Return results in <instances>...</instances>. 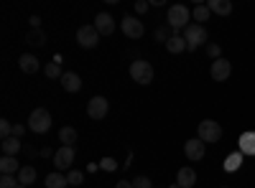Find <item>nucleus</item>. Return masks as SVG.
I'll return each instance as SVG.
<instances>
[{
	"label": "nucleus",
	"mask_w": 255,
	"mask_h": 188,
	"mask_svg": "<svg viewBox=\"0 0 255 188\" xmlns=\"http://www.w3.org/2000/svg\"><path fill=\"white\" fill-rule=\"evenodd\" d=\"M26 41H28L31 46H44V44H46V36H44V31H41V28H33V31L26 36Z\"/></svg>",
	"instance_id": "393cba45"
},
{
	"label": "nucleus",
	"mask_w": 255,
	"mask_h": 188,
	"mask_svg": "<svg viewBox=\"0 0 255 188\" xmlns=\"http://www.w3.org/2000/svg\"><path fill=\"white\" fill-rule=\"evenodd\" d=\"M92 26L100 31V36H110V33L115 31V20H113L110 13H97V18H95Z\"/></svg>",
	"instance_id": "f8f14e48"
},
{
	"label": "nucleus",
	"mask_w": 255,
	"mask_h": 188,
	"mask_svg": "<svg viewBox=\"0 0 255 188\" xmlns=\"http://www.w3.org/2000/svg\"><path fill=\"white\" fill-rule=\"evenodd\" d=\"M207 8L212 13H217V15H230L232 13V3H230V0H209Z\"/></svg>",
	"instance_id": "a211bd4d"
},
{
	"label": "nucleus",
	"mask_w": 255,
	"mask_h": 188,
	"mask_svg": "<svg viewBox=\"0 0 255 188\" xmlns=\"http://www.w3.org/2000/svg\"><path fill=\"white\" fill-rule=\"evenodd\" d=\"M69 181L67 176H61V173H49L46 176V188H67Z\"/></svg>",
	"instance_id": "b1692460"
},
{
	"label": "nucleus",
	"mask_w": 255,
	"mask_h": 188,
	"mask_svg": "<svg viewBox=\"0 0 255 188\" xmlns=\"http://www.w3.org/2000/svg\"><path fill=\"white\" fill-rule=\"evenodd\" d=\"M100 165H102L105 171H115V168H118V163H115L113 158H102V160H100Z\"/></svg>",
	"instance_id": "473e14b6"
},
{
	"label": "nucleus",
	"mask_w": 255,
	"mask_h": 188,
	"mask_svg": "<svg viewBox=\"0 0 255 188\" xmlns=\"http://www.w3.org/2000/svg\"><path fill=\"white\" fill-rule=\"evenodd\" d=\"M171 188H181V186H179V183H174V186H171Z\"/></svg>",
	"instance_id": "4c0bfd02"
},
{
	"label": "nucleus",
	"mask_w": 255,
	"mask_h": 188,
	"mask_svg": "<svg viewBox=\"0 0 255 188\" xmlns=\"http://www.w3.org/2000/svg\"><path fill=\"white\" fill-rule=\"evenodd\" d=\"M72 163H74V148L61 145V148L54 153V165H56V171H69Z\"/></svg>",
	"instance_id": "6e6552de"
},
{
	"label": "nucleus",
	"mask_w": 255,
	"mask_h": 188,
	"mask_svg": "<svg viewBox=\"0 0 255 188\" xmlns=\"http://www.w3.org/2000/svg\"><path fill=\"white\" fill-rule=\"evenodd\" d=\"M148 8H151V3H145V0H138V3H135V10L138 13H145Z\"/></svg>",
	"instance_id": "f704fd0d"
},
{
	"label": "nucleus",
	"mask_w": 255,
	"mask_h": 188,
	"mask_svg": "<svg viewBox=\"0 0 255 188\" xmlns=\"http://www.w3.org/2000/svg\"><path fill=\"white\" fill-rule=\"evenodd\" d=\"M176 183H179L181 188H194V186H197V171L191 168V165H184V168H179Z\"/></svg>",
	"instance_id": "ddd939ff"
},
{
	"label": "nucleus",
	"mask_w": 255,
	"mask_h": 188,
	"mask_svg": "<svg viewBox=\"0 0 255 188\" xmlns=\"http://www.w3.org/2000/svg\"><path fill=\"white\" fill-rule=\"evenodd\" d=\"M171 26H158L156 28V41H161V44H168V38H171Z\"/></svg>",
	"instance_id": "cd10ccee"
},
{
	"label": "nucleus",
	"mask_w": 255,
	"mask_h": 188,
	"mask_svg": "<svg viewBox=\"0 0 255 188\" xmlns=\"http://www.w3.org/2000/svg\"><path fill=\"white\" fill-rule=\"evenodd\" d=\"M225 188H230V186H225Z\"/></svg>",
	"instance_id": "ea45409f"
},
{
	"label": "nucleus",
	"mask_w": 255,
	"mask_h": 188,
	"mask_svg": "<svg viewBox=\"0 0 255 188\" xmlns=\"http://www.w3.org/2000/svg\"><path fill=\"white\" fill-rule=\"evenodd\" d=\"M240 150L248 153V155H255V132L240 135Z\"/></svg>",
	"instance_id": "5701e85b"
},
{
	"label": "nucleus",
	"mask_w": 255,
	"mask_h": 188,
	"mask_svg": "<svg viewBox=\"0 0 255 188\" xmlns=\"http://www.w3.org/2000/svg\"><path fill=\"white\" fill-rule=\"evenodd\" d=\"M20 168H18V163H15V158L13 155H3L0 158V173L3 176H15Z\"/></svg>",
	"instance_id": "6ab92c4d"
},
{
	"label": "nucleus",
	"mask_w": 255,
	"mask_h": 188,
	"mask_svg": "<svg viewBox=\"0 0 255 188\" xmlns=\"http://www.w3.org/2000/svg\"><path fill=\"white\" fill-rule=\"evenodd\" d=\"M240 163H243V153H232V155L225 160V171H227V173L238 171V168H240Z\"/></svg>",
	"instance_id": "a878e982"
},
{
	"label": "nucleus",
	"mask_w": 255,
	"mask_h": 188,
	"mask_svg": "<svg viewBox=\"0 0 255 188\" xmlns=\"http://www.w3.org/2000/svg\"><path fill=\"white\" fill-rule=\"evenodd\" d=\"M130 76H133V81H138V84H151L153 81V66L148 64V61H143V59H138V61H133L130 64Z\"/></svg>",
	"instance_id": "20e7f679"
},
{
	"label": "nucleus",
	"mask_w": 255,
	"mask_h": 188,
	"mask_svg": "<svg viewBox=\"0 0 255 188\" xmlns=\"http://www.w3.org/2000/svg\"><path fill=\"white\" fill-rule=\"evenodd\" d=\"M0 148H3V155H13L20 150V137H5L3 142H0Z\"/></svg>",
	"instance_id": "4be33fe9"
},
{
	"label": "nucleus",
	"mask_w": 255,
	"mask_h": 188,
	"mask_svg": "<svg viewBox=\"0 0 255 188\" xmlns=\"http://www.w3.org/2000/svg\"><path fill=\"white\" fill-rule=\"evenodd\" d=\"M59 142L67 145V148H74V145H77V130L69 127V125H67V127H61L59 130Z\"/></svg>",
	"instance_id": "aec40b11"
},
{
	"label": "nucleus",
	"mask_w": 255,
	"mask_h": 188,
	"mask_svg": "<svg viewBox=\"0 0 255 188\" xmlns=\"http://www.w3.org/2000/svg\"><path fill=\"white\" fill-rule=\"evenodd\" d=\"M204 153H207V148H204V142L199 140V137H194V140H186L184 142V155L189 158V160H202L204 158Z\"/></svg>",
	"instance_id": "9b49d317"
},
{
	"label": "nucleus",
	"mask_w": 255,
	"mask_h": 188,
	"mask_svg": "<svg viewBox=\"0 0 255 188\" xmlns=\"http://www.w3.org/2000/svg\"><path fill=\"white\" fill-rule=\"evenodd\" d=\"M18 188H28V186H20V183H18Z\"/></svg>",
	"instance_id": "58836bf2"
},
{
	"label": "nucleus",
	"mask_w": 255,
	"mask_h": 188,
	"mask_svg": "<svg viewBox=\"0 0 255 188\" xmlns=\"http://www.w3.org/2000/svg\"><path fill=\"white\" fill-rule=\"evenodd\" d=\"M115 188H133V181H118Z\"/></svg>",
	"instance_id": "e433bc0d"
},
{
	"label": "nucleus",
	"mask_w": 255,
	"mask_h": 188,
	"mask_svg": "<svg viewBox=\"0 0 255 188\" xmlns=\"http://www.w3.org/2000/svg\"><path fill=\"white\" fill-rule=\"evenodd\" d=\"M212 79L215 81H227L230 74H232V64L227 59H217V61H212V69H209Z\"/></svg>",
	"instance_id": "9d476101"
},
{
	"label": "nucleus",
	"mask_w": 255,
	"mask_h": 188,
	"mask_svg": "<svg viewBox=\"0 0 255 188\" xmlns=\"http://www.w3.org/2000/svg\"><path fill=\"white\" fill-rule=\"evenodd\" d=\"M0 188H18V178L15 176H0Z\"/></svg>",
	"instance_id": "7c9ffc66"
},
{
	"label": "nucleus",
	"mask_w": 255,
	"mask_h": 188,
	"mask_svg": "<svg viewBox=\"0 0 255 188\" xmlns=\"http://www.w3.org/2000/svg\"><path fill=\"white\" fill-rule=\"evenodd\" d=\"M220 137H222L220 122H215V120L199 122V140H202V142H220Z\"/></svg>",
	"instance_id": "39448f33"
},
{
	"label": "nucleus",
	"mask_w": 255,
	"mask_h": 188,
	"mask_svg": "<svg viewBox=\"0 0 255 188\" xmlns=\"http://www.w3.org/2000/svg\"><path fill=\"white\" fill-rule=\"evenodd\" d=\"M67 181H69V186H82L84 173H79V171H69V173H67Z\"/></svg>",
	"instance_id": "c756f323"
},
{
	"label": "nucleus",
	"mask_w": 255,
	"mask_h": 188,
	"mask_svg": "<svg viewBox=\"0 0 255 188\" xmlns=\"http://www.w3.org/2000/svg\"><path fill=\"white\" fill-rule=\"evenodd\" d=\"M191 15H194V20H199V26H202V20H209L212 10H209L207 5H197L194 10H191Z\"/></svg>",
	"instance_id": "bb28decb"
},
{
	"label": "nucleus",
	"mask_w": 255,
	"mask_h": 188,
	"mask_svg": "<svg viewBox=\"0 0 255 188\" xmlns=\"http://www.w3.org/2000/svg\"><path fill=\"white\" fill-rule=\"evenodd\" d=\"M108 110H110V102L105 99V97H92L87 102V115L92 120H102L105 115H108Z\"/></svg>",
	"instance_id": "1a4fd4ad"
},
{
	"label": "nucleus",
	"mask_w": 255,
	"mask_h": 188,
	"mask_svg": "<svg viewBox=\"0 0 255 188\" xmlns=\"http://www.w3.org/2000/svg\"><path fill=\"white\" fill-rule=\"evenodd\" d=\"M44 74L49 79H61L64 71H61V56H54V61H49V64L44 66Z\"/></svg>",
	"instance_id": "412c9836"
},
{
	"label": "nucleus",
	"mask_w": 255,
	"mask_h": 188,
	"mask_svg": "<svg viewBox=\"0 0 255 188\" xmlns=\"http://www.w3.org/2000/svg\"><path fill=\"white\" fill-rule=\"evenodd\" d=\"M59 81H61L64 92H79V89H82V79H79V74H74V71H64V76H61Z\"/></svg>",
	"instance_id": "4468645a"
},
{
	"label": "nucleus",
	"mask_w": 255,
	"mask_h": 188,
	"mask_svg": "<svg viewBox=\"0 0 255 188\" xmlns=\"http://www.w3.org/2000/svg\"><path fill=\"white\" fill-rule=\"evenodd\" d=\"M26 130H28V127H23V125H13V137H20Z\"/></svg>",
	"instance_id": "c9c22d12"
},
{
	"label": "nucleus",
	"mask_w": 255,
	"mask_h": 188,
	"mask_svg": "<svg viewBox=\"0 0 255 188\" xmlns=\"http://www.w3.org/2000/svg\"><path fill=\"white\" fill-rule=\"evenodd\" d=\"M133 188H153V183H151V178H148V176H138L133 181Z\"/></svg>",
	"instance_id": "2f4dec72"
},
{
	"label": "nucleus",
	"mask_w": 255,
	"mask_h": 188,
	"mask_svg": "<svg viewBox=\"0 0 255 188\" xmlns=\"http://www.w3.org/2000/svg\"><path fill=\"white\" fill-rule=\"evenodd\" d=\"M120 28H123V33L128 36V38H140L143 33H145V28H143V23L135 18V15H125L123 20H120Z\"/></svg>",
	"instance_id": "0eeeda50"
},
{
	"label": "nucleus",
	"mask_w": 255,
	"mask_h": 188,
	"mask_svg": "<svg viewBox=\"0 0 255 188\" xmlns=\"http://www.w3.org/2000/svg\"><path fill=\"white\" fill-rule=\"evenodd\" d=\"M166 51H168V54H184V51H189L186 38L179 36V33H174L171 38H168V44H166Z\"/></svg>",
	"instance_id": "dca6fc26"
},
{
	"label": "nucleus",
	"mask_w": 255,
	"mask_h": 188,
	"mask_svg": "<svg viewBox=\"0 0 255 188\" xmlns=\"http://www.w3.org/2000/svg\"><path fill=\"white\" fill-rule=\"evenodd\" d=\"M18 183H20V186H28V188L36 183V168H33V165H20Z\"/></svg>",
	"instance_id": "f3484780"
},
{
	"label": "nucleus",
	"mask_w": 255,
	"mask_h": 188,
	"mask_svg": "<svg viewBox=\"0 0 255 188\" xmlns=\"http://www.w3.org/2000/svg\"><path fill=\"white\" fill-rule=\"evenodd\" d=\"M28 130L36 132V135L49 132V130H51V115H49V110H44V107L33 110V112L28 115Z\"/></svg>",
	"instance_id": "f257e3e1"
},
{
	"label": "nucleus",
	"mask_w": 255,
	"mask_h": 188,
	"mask_svg": "<svg viewBox=\"0 0 255 188\" xmlns=\"http://www.w3.org/2000/svg\"><path fill=\"white\" fill-rule=\"evenodd\" d=\"M18 66H20V71H23V74H36L38 71V59L33 54H23V56L18 59Z\"/></svg>",
	"instance_id": "2eb2a0df"
},
{
	"label": "nucleus",
	"mask_w": 255,
	"mask_h": 188,
	"mask_svg": "<svg viewBox=\"0 0 255 188\" xmlns=\"http://www.w3.org/2000/svg\"><path fill=\"white\" fill-rule=\"evenodd\" d=\"M184 38H186L189 51H197L204 41H207V28L199 26V23H189V26L184 28Z\"/></svg>",
	"instance_id": "f03ea898"
},
{
	"label": "nucleus",
	"mask_w": 255,
	"mask_h": 188,
	"mask_svg": "<svg viewBox=\"0 0 255 188\" xmlns=\"http://www.w3.org/2000/svg\"><path fill=\"white\" fill-rule=\"evenodd\" d=\"M0 137H13V125L8 120H0Z\"/></svg>",
	"instance_id": "c85d7f7f"
},
{
	"label": "nucleus",
	"mask_w": 255,
	"mask_h": 188,
	"mask_svg": "<svg viewBox=\"0 0 255 188\" xmlns=\"http://www.w3.org/2000/svg\"><path fill=\"white\" fill-rule=\"evenodd\" d=\"M189 8L186 5H171L168 8V15H166V20H168V26H171V31H176L179 33V28H186L189 26Z\"/></svg>",
	"instance_id": "7ed1b4c3"
},
{
	"label": "nucleus",
	"mask_w": 255,
	"mask_h": 188,
	"mask_svg": "<svg viewBox=\"0 0 255 188\" xmlns=\"http://www.w3.org/2000/svg\"><path fill=\"white\" fill-rule=\"evenodd\" d=\"M207 54H209L212 59H215V61H217V59H222V56H220V46H217V44H209V46H207Z\"/></svg>",
	"instance_id": "72a5a7b5"
},
{
	"label": "nucleus",
	"mask_w": 255,
	"mask_h": 188,
	"mask_svg": "<svg viewBox=\"0 0 255 188\" xmlns=\"http://www.w3.org/2000/svg\"><path fill=\"white\" fill-rule=\"evenodd\" d=\"M77 44L82 49H95L100 44V31L95 26H79L77 31Z\"/></svg>",
	"instance_id": "423d86ee"
}]
</instances>
